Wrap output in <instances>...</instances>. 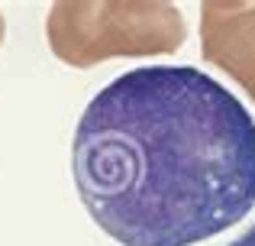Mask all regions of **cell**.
Here are the masks:
<instances>
[{"label":"cell","mask_w":255,"mask_h":246,"mask_svg":"<svg viewBox=\"0 0 255 246\" xmlns=\"http://www.w3.org/2000/svg\"><path fill=\"white\" fill-rule=\"evenodd\" d=\"M71 172L110 240L194 246L255 208V120L200 68H132L84 107Z\"/></svg>","instance_id":"6da1fadb"},{"label":"cell","mask_w":255,"mask_h":246,"mask_svg":"<svg viewBox=\"0 0 255 246\" xmlns=\"http://www.w3.org/2000/svg\"><path fill=\"white\" fill-rule=\"evenodd\" d=\"M49 45L68 65H94L113 55L174 52L184 42V19L168 3H55Z\"/></svg>","instance_id":"7a4b0ae2"},{"label":"cell","mask_w":255,"mask_h":246,"mask_svg":"<svg viewBox=\"0 0 255 246\" xmlns=\"http://www.w3.org/2000/svg\"><path fill=\"white\" fill-rule=\"evenodd\" d=\"M226 246H255V227H249L246 234H239L236 240H230Z\"/></svg>","instance_id":"3957f363"},{"label":"cell","mask_w":255,"mask_h":246,"mask_svg":"<svg viewBox=\"0 0 255 246\" xmlns=\"http://www.w3.org/2000/svg\"><path fill=\"white\" fill-rule=\"evenodd\" d=\"M0 39H3V16H0Z\"/></svg>","instance_id":"277c9868"}]
</instances>
